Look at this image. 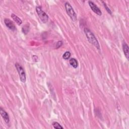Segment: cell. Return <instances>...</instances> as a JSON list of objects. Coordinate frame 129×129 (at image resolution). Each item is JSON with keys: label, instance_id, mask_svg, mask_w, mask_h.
<instances>
[{"label": "cell", "instance_id": "1", "mask_svg": "<svg viewBox=\"0 0 129 129\" xmlns=\"http://www.w3.org/2000/svg\"><path fill=\"white\" fill-rule=\"evenodd\" d=\"M84 32L86 35V37L89 42L91 43L92 45H93L94 46H95L97 49H98V50H99L100 49L99 44V42H98L97 39H96V38H95V35L93 34V33L87 28H85L84 29Z\"/></svg>", "mask_w": 129, "mask_h": 129}, {"label": "cell", "instance_id": "2", "mask_svg": "<svg viewBox=\"0 0 129 129\" xmlns=\"http://www.w3.org/2000/svg\"><path fill=\"white\" fill-rule=\"evenodd\" d=\"M65 8L68 15L69 16L71 19L73 21H75L77 20V15L70 3L68 2L65 3Z\"/></svg>", "mask_w": 129, "mask_h": 129}, {"label": "cell", "instance_id": "3", "mask_svg": "<svg viewBox=\"0 0 129 129\" xmlns=\"http://www.w3.org/2000/svg\"><path fill=\"white\" fill-rule=\"evenodd\" d=\"M15 66L17 69V70L18 72V74L19 75L20 79L22 82L25 83L26 81V74L24 72L23 68L18 63H16L15 64Z\"/></svg>", "mask_w": 129, "mask_h": 129}, {"label": "cell", "instance_id": "4", "mask_svg": "<svg viewBox=\"0 0 129 129\" xmlns=\"http://www.w3.org/2000/svg\"><path fill=\"white\" fill-rule=\"evenodd\" d=\"M36 10L41 21L44 23H46L48 20V15L42 10L40 7H37L36 8Z\"/></svg>", "mask_w": 129, "mask_h": 129}, {"label": "cell", "instance_id": "5", "mask_svg": "<svg viewBox=\"0 0 129 129\" xmlns=\"http://www.w3.org/2000/svg\"><path fill=\"white\" fill-rule=\"evenodd\" d=\"M88 4H89V5L90 6L91 10H92L95 13H96L98 15H99V16L101 15L102 13H101V10L93 2L89 1L88 2Z\"/></svg>", "mask_w": 129, "mask_h": 129}, {"label": "cell", "instance_id": "6", "mask_svg": "<svg viewBox=\"0 0 129 129\" xmlns=\"http://www.w3.org/2000/svg\"><path fill=\"white\" fill-rule=\"evenodd\" d=\"M4 22L6 26H7L8 28H9L10 30H12V31H15L16 30V27L14 25V23L11 20L9 19H5L4 20Z\"/></svg>", "mask_w": 129, "mask_h": 129}, {"label": "cell", "instance_id": "7", "mask_svg": "<svg viewBox=\"0 0 129 129\" xmlns=\"http://www.w3.org/2000/svg\"><path fill=\"white\" fill-rule=\"evenodd\" d=\"M0 113H1V114L2 116L3 119L6 122V123L8 124L10 121V119L7 113L6 112L5 110H4L2 108H1V109H0Z\"/></svg>", "mask_w": 129, "mask_h": 129}, {"label": "cell", "instance_id": "8", "mask_svg": "<svg viewBox=\"0 0 129 129\" xmlns=\"http://www.w3.org/2000/svg\"><path fill=\"white\" fill-rule=\"evenodd\" d=\"M122 48H123V51L126 57L127 58V60H129V46L126 43H124L123 44V45H122Z\"/></svg>", "mask_w": 129, "mask_h": 129}, {"label": "cell", "instance_id": "9", "mask_svg": "<svg viewBox=\"0 0 129 129\" xmlns=\"http://www.w3.org/2000/svg\"><path fill=\"white\" fill-rule=\"evenodd\" d=\"M11 17L12 18V19H13L17 23V24H18V25H21V24H22V20L17 16H16V15L14 14H12L11 15Z\"/></svg>", "mask_w": 129, "mask_h": 129}, {"label": "cell", "instance_id": "10", "mask_svg": "<svg viewBox=\"0 0 129 129\" xmlns=\"http://www.w3.org/2000/svg\"><path fill=\"white\" fill-rule=\"evenodd\" d=\"M70 65L74 68H77L78 66V63L77 62V60L74 58H72L70 60Z\"/></svg>", "mask_w": 129, "mask_h": 129}, {"label": "cell", "instance_id": "11", "mask_svg": "<svg viewBox=\"0 0 129 129\" xmlns=\"http://www.w3.org/2000/svg\"><path fill=\"white\" fill-rule=\"evenodd\" d=\"M53 126L54 129H63V127L62 126H61V125L58 122H53Z\"/></svg>", "mask_w": 129, "mask_h": 129}, {"label": "cell", "instance_id": "12", "mask_svg": "<svg viewBox=\"0 0 129 129\" xmlns=\"http://www.w3.org/2000/svg\"><path fill=\"white\" fill-rule=\"evenodd\" d=\"M70 57H71L70 52H66L64 53L63 56V58L65 60H68Z\"/></svg>", "mask_w": 129, "mask_h": 129}, {"label": "cell", "instance_id": "13", "mask_svg": "<svg viewBox=\"0 0 129 129\" xmlns=\"http://www.w3.org/2000/svg\"><path fill=\"white\" fill-rule=\"evenodd\" d=\"M102 3L103 4V5H104V7H105V8H106V10H107V11L108 12V13H109L110 14H112V11H110V9L108 8V7H107V6L106 4L105 3H104V2H102Z\"/></svg>", "mask_w": 129, "mask_h": 129}, {"label": "cell", "instance_id": "14", "mask_svg": "<svg viewBox=\"0 0 129 129\" xmlns=\"http://www.w3.org/2000/svg\"><path fill=\"white\" fill-rule=\"evenodd\" d=\"M22 31L24 33L26 34L28 31V27L27 26L23 27V29H22Z\"/></svg>", "mask_w": 129, "mask_h": 129}, {"label": "cell", "instance_id": "15", "mask_svg": "<svg viewBox=\"0 0 129 129\" xmlns=\"http://www.w3.org/2000/svg\"><path fill=\"white\" fill-rule=\"evenodd\" d=\"M63 42L62 41H58L57 44V48H59V47H60L61 46L63 45Z\"/></svg>", "mask_w": 129, "mask_h": 129}]
</instances>
